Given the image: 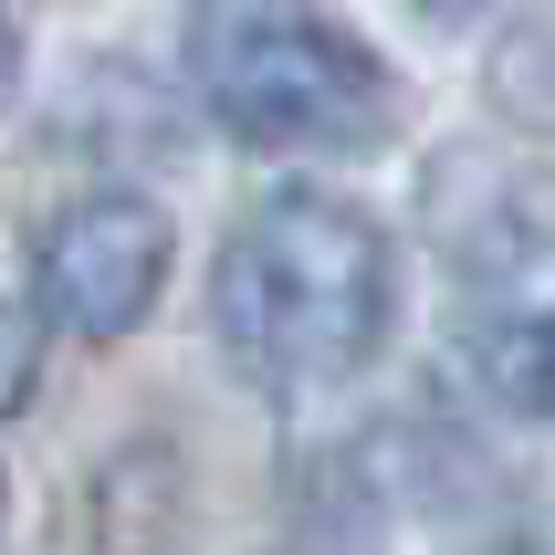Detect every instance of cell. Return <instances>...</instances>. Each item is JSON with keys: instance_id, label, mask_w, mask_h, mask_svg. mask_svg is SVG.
I'll return each mask as SVG.
<instances>
[{"instance_id": "obj_3", "label": "cell", "mask_w": 555, "mask_h": 555, "mask_svg": "<svg viewBox=\"0 0 555 555\" xmlns=\"http://www.w3.org/2000/svg\"><path fill=\"white\" fill-rule=\"evenodd\" d=\"M168 210H157L147 189H85V199H63L42 220V242H31V294L53 325L74 336H137L157 305V283H168Z\"/></svg>"}, {"instance_id": "obj_5", "label": "cell", "mask_w": 555, "mask_h": 555, "mask_svg": "<svg viewBox=\"0 0 555 555\" xmlns=\"http://www.w3.org/2000/svg\"><path fill=\"white\" fill-rule=\"evenodd\" d=\"M462 367L472 388L514 420H555V262L525 283H493V294H472L462 314Z\"/></svg>"}, {"instance_id": "obj_2", "label": "cell", "mask_w": 555, "mask_h": 555, "mask_svg": "<svg viewBox=\"0 0 555 555\" xmlns=\"http://www.w3.org/2000/svg\"><path fill=\"white\" fill-rule=\"evenodd\" d=\"M189 94L262 157H357L388 137V63L325 11H189Z\"/></svg>"}, {"instance_id": "obj_1", "label": "cell", "mask_w": 555, "mask_h": 555, "mask_svg": "<svg viewBox=\"0 0 555 555\" xmlns=\"http://www.w3.org/2000/svg\"><path fill=\"white\" fill-rule=\"evenodd\" d=\"M399 251L357 199L273 189L210 262V325L262 388H346L388 346Z\"/></svg>"}, {"instance_id": "obj_6", "label": "cell", "mask_w": 555, "mask_h": 555, "mask_svg": "<svg viewBox=\"0 0 555 555\" xmlns=\"http://www.w3.org/2000/svg\"><path fill=\"white\" fill-rule=\"evenodd\" d=\"M493 105L534 137H555V11H525L493 31Z\"/></svg>"}, {"instance_id": "obj_4", "label": "cell", "mask_w": 555, "mask_h": 555, "mask_svg": "<svg viewBox=\"0 0 555 555\" xmlns=\"http://www.w3.org/2000/svg\"><path fill=\"white\" fill-rule=\"evenodd\" d=\"M430 242H440V262H451L472 294H493V283H525V273L555 262V210H545V189H534L514 157L451 147L430 168Z\"/></svg>"}]
</instances>
